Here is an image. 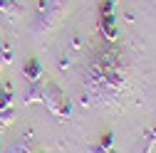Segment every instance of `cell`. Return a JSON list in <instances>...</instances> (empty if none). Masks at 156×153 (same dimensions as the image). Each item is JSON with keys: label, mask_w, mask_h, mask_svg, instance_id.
Wrapping results in <instances>:
<instances>
[{"label": "cell", "mask_w": 156, "mask_h": 153, "mask_svg": "<svg viewBox=\"0 0 156 153\" xmlns=\"http://www.w3.org/2000/svg\"><path fill=\"white\" fill-rule=\"evenodd\" d=\"M69 0H40L37 3V15L32 20V32L35 35H45L60 25V20L67 12Z\"/></svg>", "instance_id": "cell-1"}, {"label": "cell", "mask_w": 156, "mask_h": 153, "mask_svg": "<svg viewBox=\"0 0 156 153\" xmlns=\"http://www.w3.org/2000/svg\"><path fill=\"white\" fill-rule=\"evenodd\" d=\"M42 104L55 114V116L67 119L69 114H72V104H69V99L65 97V91L57 87L55 82H47V84L42 87Z\"/></svg>", "instance_id": "cell-2"}, {"label": "cell", "mask_w": 156, "mask_h": 153, "mask_svg": "<svg viewBox=\"0 0 156 153\" xmlns=\"http://www.w3.org/2000/svg\"><path fill=\"white\" fill-rule=\"evenodd\" d=\"M99 32L104 35V40H109V42H116V40H119V30H116L114 12H109V15H99Z\"/></svg>", "instance_id": "cell-3"}, {"label": "cell", "mask_w": 156, "mask_h": 153, "mask_svg": "<svg viewBox=\"0 0 156 153\" xmlns=\"http://www.w3.org/2000/svg\"><path fill=\"white\" fill-rule=\"evenodd\" d=\"M23 8L15 3V0H0V17L3 20H10V22H17L23 17Z\"/></svg>", "instance_id": "cell-4"}, {"label": "cell", "mask_w": 156, "mask_h": 153, "mask_svg": "<svg viewBox=\"0 0 156 153\" xmlns=\"http://www.w3.org/2000/svg\"><path fill=\"white\" fill-rule=\"evenodd\" d=\"M23 74H25V79H27L30 84H35V82H40V79H42L45 69H42L40 59H35V57H30V59L25 62V67H23Z\"/></svg>", "instance_id": "cell-5"}, {"label": "cell", "mask_w": 156, "mask_h": 153, "mask_svg": "<svg viewBox=\"0 0 156 153\" xmlns=\"http://www.w3.org/2000/svg\"><path fill=\"white\" fill-rule=\"evenodd\" d=\"M37 101H42V84H40V82L30 84V89L25 91V97H23V104H25V106L37 104Z\"/></svg>", "instance_id": "cell-6"}, {"label": "cell", "mask_w": 156, "mask_h": 153, "mask_svg": "<svg viewBox=\"0 0 156 153\" xmlns=\"http://www.w3.org/2000/svg\"><path fill=\"white\" fill-rule=\"evenodd\" d=\"M156 146V126H151L144 136H141V143H139V153H151Z\"/></svg>", "instance_id": "cell-7"}, {"label": "cell", "mask_w": 156, "mask_h": 153, "mask_svg": "<svg viewBox=\"0 0 156 153\" xmlns=\"http://www.w3.org/2000/svg\"><path fill=\"white\" fill-rule=\"evenodd\" d=\"M12 64V45L10 42H0V69Z\"/></svg>", "instance_id": "cell-8"}, {"label": "cell", "mask_w": 156, "mask_h": 153, "mask_svg": "<svg viewBox=\"0 0 156 153\" xmlns=\"http://www.w3.org/2000/svg\"><path fill=\"white\" fill-rule=\"evenodd\" d=\"M5 109H12V87H3L0 89V111H5Z\"/></svg>", "instance_id": "cell-9"}, {"label": "cell", "mask_w": 156, "mask_h": 153, "mask_svg": "<svg viewBox=\"0 0 156 153\" xmlns=\"http://www.w3.org/2000/svg\"><path fill=\"white\" fill-rule=\"evenodd\" d=\"M12 121H15V111H12V109L0 111V128H3V126H10Z\"/></svg>", "instance_id": "cell-10"}, {"label": "cell", "mask_w": 156, "mask_h": 153, "mask_svg": "<svg viewBox=\"0 0 156 153\" xmlns=\"http://www.w3.org/2000/svg\"><path fill=\"white\" fill-rule=\"evenodd\" d=\"M102 148H107V151H114V133L112 131H104L102 133V143H99Z\"/></svg>", "instance_id": "cell-11"}, {"label": "cell", "mask_w": 156, "mask_h": 153, "mask_svg": "<svg viewBox=\"0 0 156 153\" xmlns=\"http://www.w3.org/2000/svg\"><path fill=\"white\" fill-rule=\"evenodd\" d=\"M8 153H30V146H27V141H17L15 146L8 148Z\"/></svg>", "instance_id": "cell-12"}, {"label": "cell", "mask_w": 156, "mask_h": 153, "mask_svg": "<svg viewBox=\"0 0 156 153\" xmlns=\"http://www.w3.org/2000/svg\"><path fill=\"white\" fill-rule=\"evenodd\" d=\"M114 12V0H102L99 3V15H109Z\"/></svg>", "instance_id": "cell-13"}, {"label": "cell", "mask_w": 156, "mask_h": 153, "mask_svg": "<svg viewBox=\"0 0 156 153\" xmlns=\"http://www.w3.org/2000/svg\"><path fill=\"white\" fill-rule=\"evenodd\" d=\"M89 153H114V151H107L102 146H89Z\"/></svg>", "instance_id": "cell-14"}, {"label": "cell", "mask_w": 156, "mask_h": 153, "mask_svg": "<svg viewBox=\"0 0 156 153\" xmlns=\"http://www.w3.org/2000/svg\"><path fill=\"white\" fill-rule=\"evenodd\" d=\"M69 67V57H60V69H67Z\"/></svg>", "instance_id": "cell-15"}, {"label": "cell", "mask_w": 156, "mask_h": 153, "mask_svg": "<svg viewBox=\"0 0 156 153\" xmlns=\"http://www.w3.org/2000/svg\"><path fill=\"white\" fill-rule=\"evenodd\" d=\"M0 146H3V138H0Z\"/></svg>", "instance_id": "cell-16"}]
</instances>
